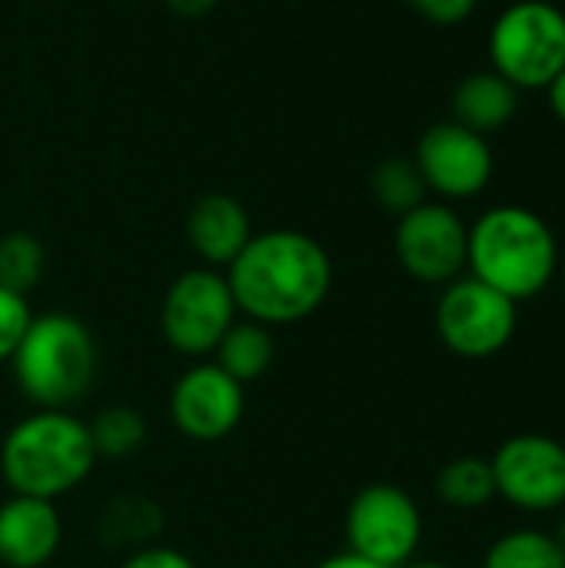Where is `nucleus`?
<instances>
[{"label":"nucleus","mask_w":565,"mask_h":568,"mask_svg":"<svg viewBox=\"0 0 565 568\" xmlns=\"http://www.w3.org/2000/svg\"><path fill=\"white\" fill-rule=\"evenodd\" d=\"M10 369L20 396L37 409H70L97 376L93 333L70 313L33 316L10 356Z\"/></svg>","instance_id":"nucleus-4"},{"label":"nucleus","mask_w":565,"mask_h":568,"mask_svg":"<svg viewBox=\"0 0 565 568\" xmlns=\"http://www.w3.org/2000/svg\"><path fill=\"white\" fill-rule=\"evenodd\" d=\"M90 426V439L97 449V459H130L147 443V423L130 406H110L103 409Z\"/></svg>","instance_id":"nucleus-19"},{"label":"nucleus","mask_w":565,"mask_h":568,"mask_svg":"<svg viewBox=\"0 0 565 568\" xmlns=\"http://www.w3.org/2000/svg\"><path fill=\"white\" fill-rule=\"evenodd\" d=\"M97 466L90 426L70 409H33L0 443V476L13 496L57 503Z\"/></svg>","instance_id":"nucleus-2"},{"label":"nucleus","mask_w":565,"mask_h":568,"mask_svg":"<svg viewBox=\"0 0 565 568\" xmlns=\"http://www.w3.org/2000/svg\"><path fill=\"white\" fill-rule=\"evenodd\" d=\"M250 213L226 193H206L186 213V240L193 253L213 270H226L250 243Z\"/></svg>","instance_id":"nucleus-14"},{"label":"nucleus","mask_w":565,"mask_h":568,"mask_svg":"<svg viewBox=\"0 0 565 568\" xmlns=\"http://www.w3.org/2000/svg\"><path fill=\"white\" fill-rule=\"evenodd\" d=\"M546 90H549V103H553L556 116L565 123V67L559 70V77H556Z\"/></svg>","instance_id":"nucleus-27"},{"label":"nucleus","mask_w":565,"mask_h":568,"mask_svg":"<svg viewBox=\"0 0 565 568\" xmlns=\"http://www.w3.org/2000/svg\"><path fill=\"white\" fill-rule=\"evenodd\" d=\"M423 539L416 499L393 483L363 486L346 509V549L383 568L413 562Z\"/></svg>","instance_id":"nucleus-7"},{"label":"nucleus","mask_w":565,"mask_h":568,"mask_svg":"<svg viewBox=\"0 0 565 568\" xmlns=\"http://www.w3.org/2000/svg\"><path fill=\"white\" fill-rule=\"evenodd\" d=\"M396 260L420 283H453L466 270L470 230L443 203H420L396 223Z\"/></svg>","instance_id":"nucleus-10"},{"label":"nucleus","mask_w":565,"mask_h":568,"mask_svg":"<svg viewBox=\"0 0 565 568\" xmlns=\"http://www.w3.org/2000/svg\"><path fill=\"white\" fill-rule=\"evenodd\" d=\"M516 106H519V90L496 70L470 73L453 93L456 123L480 136L503 130L513 120Z\"/></svg>","instance_id":"nucleus-15"},{"label":"nucleus","mask_w":565,"mask_h":568,"mask_svg":"<svg viewBox=\"0 0 565 568\" xmlns=\"http://www.w3.org/2000/svg\"><path fill=\"white\" fill-rule=\"evenodd\" d=\"M120 568H196V562L170 546H143L133 556H127Z\"/></svg>","instance_id":"nucleus-24"},{"label":"nucleus","mask_w":565,"mask_h":568,"mask_svg":"<svg viewBox=\"0 0 565 568\" xmlns=\"http://www.w3.org/2000/svg\"><path fill=\"white\" fill-rule=\"evenodd\" d=\"M63 523L53 503L13 496L0 503V566L43 568L60 549Z\"/></svg>","instance_id":"nucleus-13"},{"label":"nucleus","mask_w":565,"mask_h":568,"mask_svg":"<svg viewBox=\"0 0 565 568\" xmlns=\"http://www.w3.org/2000/svg\"><path fill=\"white\" fill-rule=\"evenodd\" d=\"M313 568H383L376 566V562H370V559H363V556H356V552H336V556H326L323 562H316Z\"/></svg>","instance_id":"nucleus-25"},{"label":"nucleus","mask_w":565,"mask_h":568,"mask_svg":"<svg viewBox=\"0 0 565 568\" xmlns=\"http://www.w3.org/2000/svg\"><path fill=\"white\" fill-rule=\"evenodd\" d=\"M216 353V366L223 373H230L240 386L246 383H256L270 366H273V353H276V343H273V333L270 326L263 323H253V320H236L226 336L220 339V346L213 349Z\"/></svg>","instance_id":"nucleus-16"},{"label":"nucleus","mask_w":565,"mask_h":568,"mask_svg":"<svg viewBox=\"0 0 565 568\" xmlns=\"http://www.w3.org/2000/svg\"><path fill=\"white\" fill-rule=\"evenodd\" d=\"M236 300L230 293L226 273L213 266H196L180 273L160 303V333L170 349L190 359L213 356L226 329L236 323Z\"/></svg>","instance_id":"nucleus-6"},{"label":"nucleus","mask_w":565,"mask_h":568,"mask_svg":"<svg viewBox=\"0 0 565 568\" xmlns=\"http://www.w3.org/2000/svg\"><path fill=\"white\" fill-rule=\"evenodd\" d=\"M496 476V496L506 503L549 513L565 506V446L559 439L523 433L506 439L490 459Z\"/></svg>","instance_id":"nucleus-9"},{"label":"nucleus","mask_w":565,"mask_h":568,"mask_svg":"<svg viewBox=\"0 0 565 568\" xmlns=\"http://www.w3.org/2000/svg\"><path fill=\"white\" fill-rule=\"evenodd\" d=\"M246 409L243 386L216 363H193L170 389V419L180 436L193 443L226 439Z\"/></svg>","instance_id":"nucleus-11"},{"label":"nucleus","mask_w":565,"mask_h":568,"mask_svg":"<svg viewBox=\"0 0 565 568\" xmlns=\"http://www.w3.org/2000/svg\"><path fill=\"white\" fill-rule=\"evenodd\" d=\"M553 539H556V546L563 549V556H565V519L559 523V529H556V536H553Z\"/></svg>","instance_id":"nucleus-28"},{"label":"nucleus","mask_w":565,"mask_h":568,"mask_svg":"<svg viewBox=\"0 0 565 568\" xmlns=\"http://www.w3.org/2000/svg\"><path fill=\"white\" fill-rule=\"evenodd\" d=\"M216 3L220 0H167V7L176 10V13H183V17H200V13L213 10Z\"/></svg>","instance_id":"nucleus-26"},{"label":"nucleus","mask_w":565,"mask_h":568,"mask_svg":"<svg viewBox=\"0 0 565 568\" xmlns=\"http://www.w3.org/2000/svg\"><path fill=\"white\" fill-rule=\"evenodd\" d=\"M483 568H565V556L553 536L539 529H516L490 546Z\"/></svg>","instance_id":"nucleus-18"},{"label":"nucleus","mask_w":565,"mask_h":568,"mask_svg":"<svg viewBox=\"0 0 565 568\" xmlns=\"http://www.w3.org/2000/svg\"><path fill=\"white\" fill-rule=\"evenodd\" d=\"M403 568H450V566H443V562H406Z\"/></svg>","instance_id":"nucleus-29"},{"label":"nucleus","mask_w":565,"mask_h":568,"mask_svg":"<svg viewBox=\"0 0 565 568\" xmlns=\"http://www.w3.org/2000/svg\"><path fill=\"white\" fill-rule=\"evenodd\" d=\"M563 286H565V266H563Z\"/></svg>","instance_id":"nucleus-30"},{"label":"nucleus","mask_w":565,"mask_h":568,"mask_svg":"<svg viewBox=\"0 0 565 568\" xmlns=\"http://www.w3.org/2000/svg\"><path fill=\"white\" fill-rule=\"evenodd\" d=\"M236 310L263 326H290L313 316L333 286V263L323 243L300 230L253 233L226 266Z\"/></svg>","instance_id":"nucleus-1"},{"label":"nucleus","mask_w":565,"mask_h":568,"mask_svg":"<svg viewBox=\"0 0 565 568\" xmlns=\"http://www.w3.org/2000/svg\"><path fill=\"white\" fill-rule=\"evenodd\" d=\"M373 196L383 210L403 216L410 210H416L420 203H426V183L416 170L413 160H403V156H390L383 160L376 170H373Z\"/></svg>","instance_id":"nucleus-20"},{"label":"nucleus","mask_w":565,"mask_h":568,"mask_svg":"<svg viewBox=\"0 0 565 568\" xmlns=\"http://www.w3.org/2000/svg\"><path fill=\"white\" fill-rule=\"evenodd\" d=\"M516 306L519 303L476 276L453 280L436 306V333L450 353L463 359H490L509 346L519 320Z\"/></svg>","instance_id":"nucleus-8"},{"label":"nucleus","mask_w":565,"mask_h":568,"mask_svg":"<svg viewBox=\"0 0 565 568\" xmlns=\"http://www.w3.org/2000/svg\"><path fill=\"white\" fill-rule=\"evenodd\" d=\"M426 190L446 200H470L486 190L493 176V150L486 136L460 126L456 120L430 126L413 156Z\"/></svg>","instance_id":"nucleus-12"},{"label":"nucleus","mask_w":565,"mask_h":568,"mask_svg":"<svg viewBox=\"0 0 565 568\" xmlns=\"http://www.w3.org/2000/svg\"><path fill=\"white\" fill-rule=\"evenodd\" d=\"M556 263L559 250L549 223L526 206H496L470 226L466 266L513 303L543 293Z\"/></svg>","instance_id":"nucleus-3"},{"label":"nucleus","mask_w":565,"mask_h":568,"mask_svg":"<svg viewBox=\"0 0 565 568\" xmlns=\"http://www.w3.org/2000/svg\"><path fill=\"white\" fill-rule=\"evenodd\" d=\"M47 270L43 243L30 233H7L0 236V286L27 296Z\"/></svg>","instance_id":"nucleus-21"},{"label":"nucleus","mask_w":565,"mask_h":568,"mask_svg":"<svg viewBox=\"0 0 565 568\" xmlns=\"http://www.w3.org/2000/svg\"><path fill=\"white\" fill-rule=\"evenodd\" d=\"M406 3L420 17H426L430 23H440V27H456L476 10V0H406Z\"/></svg>","instance_id":"nucleus-23"},{"label":"nucleus","mask_w":565,"mask_h":568,"mask_svg":"<svg viewBox=\"0 0 565 568\" xmlns=\"http://www.w3.org/2000/svg\"><path fill=\"white\" fill-rule=\"evenodd\" d=\"M493 70L516 90H546L565 67V13L546 0H519L490 33Z\"/></svg>","instance_id":"nucleus-5"},{"label":"nucleus","mask_w":565,"mask_h":568,"mask_svg":"<svg viewBox=\"0 0 565 568\" xmlns=\"http://www.w3.org/2000/svg\"><path fill=\"white\" fill-rule=\"evenodd\" d=\"M30 320H33V313H30L27 296L0 286V363H10V356H13L17 343L23 339Z\"/></svg>","instance_id":"nucleus-22"},{"label":"nucleus","mask_w":565,"mask_h":568,"mask_svg":"<svg viewBox=\"0 0 565 568\" xmlns=\"http://www.w3.org/2000/svg\"><path fill=\"white\" fill-rule=\"evenodd\" d=\"M436 493L453 509H483L496 496V476L490 459L460 456L446 463L436 476Z\"/></svg>","instance_id":"nucleus-17"}]
</instances>
